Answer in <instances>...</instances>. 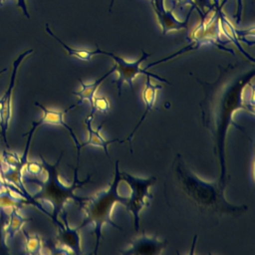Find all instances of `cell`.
I'll return each mask as SVG.
<instances>
[{
    "label": "cell",
    "instance_id": "9a60e30c",
    "mask_svg": "<svg viewBox=\"0 0 255 255\" xmlns=\"http://www.w3.org/2000/svg\"><path fill=\"white\" fill-rule=\"evenodd\" d=\"M46 31H47V33H48L51 37H53L55 40H57V41L63 46V48L67 51L68 55L71 56V57H76V58H78V59H80V60H83V61H90V60H91L94 56H96V55H107V53H108L107 51L101 50V49L98 48V47H97L96 50H93V51H91V50H84V49L72 48V47L68 46L66 43H64L58 36H56V35L53 33V31L50 29V27H49L48 24L46 25Z\"/></svg>",
    "mask_w": 255,
    "mask_h": 255
},
{
    "label": "cell",
    "instance_id": "44dd1931",
    "mask_svg": "<svg viewBox=\"0 0 255 255\" xmlns=\"http://www.w3.org/2000/svg\"><path fill=\"white\" fill-rule=\"evenodd\" d=\"M242 11H243V1L242 0H237V9H236V13L234 15V18L236 19V24L237 25H239L241 23Z\"/></svg>",
    "mask_w": 255,
    "mask_h": 255
},
{
    "label": "cell",
    "instance_id": "9c48e42d",
    "mask_svg": "<svg viewBox=\"0 0 255 255\" xmlns=\"http://www.w3.org/2000/svg\"><path fill=\"white\" fill-rule=\"evenodd\" d=\"M57 227V235H56V247L61 252L65 253H73L76 255L82 254L81 248V236L80 230L81 226L77 228H72L69 224L67 213L63 214V222Z\"/></svg>",
    "mask_w": 255,
    "mask_h": 255
},
{
    "label": "cell",
    "instance_id": "ac0fdd59",
    "mask_svg": "<svg viewBox=\"0 0 255 255\" xmlns=\"http://www.w3.org/2000/svg\"><path fill=\"white\" fill-rule=\"evenodd\" d=\"M111 109V105L107 97H96L94 99V110L95 112H101V113H109Z\"/></svg>",
    "mask_w": 255,
    "mask_h": 255
},
{
    "label": "cell",
    "instance_id": "603a6c76",
    "mask_svg": "<svg viewBox=\"0 0 255 255\" xmlns=\"http://www.w3.org/2000/svg\"><path fill=\"white\" fill-rule=\"evenodd\" d=\"M114 2H115V0H112V1H111V4H110V11L112 10V7H113V5H114Z\"/></svg>",
    "mask_w": 255,
    "mask_h": 255
},
{
    "label": "cell",
    "instance_id": "8992f818",
    "mask_svg": "<svg viewBox=\"0 0 255 255\" xmlns=\"http://www.w3.org/2000/svg\"><path fill=\"white\" fill-rule=\"evenodd\" d=\"M35 106L38 107L41 111H42V118L37 121V122H33L32 123V127L31 128L29 129L28 132L24 133L23 136H27V141H26V145H25V148H24V151H23V154L21 155L20 157V163H19V168L21 171H23L27 161H28V153H29V149H30V145H31V141H32V137H33V134L34 132L36 131V129L38 128H40L41 126L43 125H51V126H61L63 127L65 129L68 130V132L70 133L73 141L75 142V145H76V149H77V164L79 165V160H80V150H81V142L79 141L76 133L74 132L73 128H70V126L66 123L64 117L65 115L74 110L77 106V104H74L70 107H68L67 109L63 110V111H53V110H49L47 109L45 106H43L42 104L38 103V102H35Z\"/></svg>",
    "mask_w": 255,
    "mask_h": 255
},
{
    "label": "cell",
    "instance_id": "7402d4cb",
    "mask_svg": "<svg viewBox=\"0 0 255 255\" xmlns=\"http://www.w3.org/2000/svg\"><path fill=\"white\" fill-rule=\"evenodd\" d=\"M17 6L22 10L25 17L29 19L30 15H29V12H28V7H27V4H26V0H17Z\"/></svg>",
    "mask_w": 255,
    "mask_h": 255
},
{
    "label": "cell",
    "instance_id": "30bf717a",
    "mask_svg": "<svg viewBox=\"0 0 255 255\" xmlns=\"http://www.w3.org/2000/svg\"><path fill=\"white\" fill-rule=\"evenodd\" d=\"M150 4L154 10L157 21L161 27L162 35H166L167 33L171 32V31L187 30L188 20H189V17L191 15L192 11L194 10V8L191 7V9L188 11L185 19L183 21H179L173 15L172 8L169 10L165 9L164 0H150Z\"/></svg>",
    "mask_w": 255,
    "mask_h": 255
},
{
    "label": "cell",
    "instance_id": "52a82bcc",
    "mask_svg": "<svg viewBox=\"0 0 255 255\" xmlns=\"http://www.w3.org/2000/svg\"><path fill=\"white\" fill-rule=\"evenodd\" d=\"M107 56L111 57L114 61V67H115V72L118 73V78L113 81V84L117 85V89H118V95L119 97H121L122 94V86L124 84H128L130 88V90H133V80L138 76V75H145V76H150L152 79L158 80L162 83H165L167 85H170L171 83L168 82L166 79L161 78L160 76L153 74L151 72H147L144 69L140 68V65L143 61H145L150 54H147L146 52L142 51V55L140 56V58L136 61L133 62H128L127 60H125L124 58H122L121 56H117L114 53L108 52Z\"/></svg>",
    "mask_w": 255,
    "mask_h": 255
},
{
    "label": "cell",
    "instance_id": "8fae6325",
    "mask_svg": "<svg viewBox=\"0 0 255 255\" xmlns=\"http://www.w3.org/2000/svg\"><path fill=\"white\" fill-rule=\"evenodd\" d=\"M167 240L157 236H148L142 231L141 235L130 241V246L121 251L125 255H157L167 247Z\"/></svg>",
    "mask_w": 255,
    "mask_h": 255
},
{
    "label": "cell",
    "instance_id": "5b68a950",
    "mask_svg": "<svg viewBox=\"0 0 255 255\" xmlns=\"http://www.w3.org/2000/svg\"><path fill=\"white\" fill-rule=\"evenodd\" d=\"M121 178L130 187V195L124 206L131 213L134 230L137 232L139 229V214L144 207L149 205V201L153 198V195L149 192V187L154 184L156 177H138L126 171H121Z\"/></svg>",
    "mask_w": 255,
    "mask_h": 255
},
{
    "label": "cell",
    "instance_id": "2e32d148",
    "mask_svg": "<svg viewBox=\"0 0 255 255\" xmlns=\"http://www.w3.org/2000/svg\"><path fill=\"white\" fill-rule=\"evenodd\" d=\"M29 218L23 217L17 210V208H13L11 211V218L10 222L8 223V227L6 230V233L8 235V239L13 238L14 235L22 228V226L29 221Z\"/></svg>",
    "mask_w": 255,
    "mask_h": 255
},
{
    "label": "cell",
    "instance_id": "6da1fadb",
    "mask_svg": "<svg viewBox=\"0 0 255 255\" xmlns=\"http://www.w3.org/2000/svg\"><path fill=\"white\" fill-rule=\"evenodd\" d=\"M254 63L250 66L237 63L219 67L218 77L212 83L196 79L203 89V97L199 102L201 121L212 137L213 152L219 167L217 183L223 189L229 180L226 136L231 127L245 132L234 121L236 112L243 110L254 115Z\"/></svg>",
    "mask_w": 255,
    "mask_h": 255
},
{
    "label": "cell",
    "instance_id": "cb8c5ba5",
    "mask_svg": "<svg viewBox=\"0 0 255 255\" xmlns=\"http://www.w3.org/2000/svg\"><path fill=\"white\" fill-rule=\"evenodd\" d=\"M6 71H7V69H6V68H5V69H3V70H1V71H0V75H1V74H3V73H5Z\"/></svg>",
    "mask_w": 255,
    "mask_h": 255
},
{
    "label": "cell",
    "instance_id": "4fadbf2b",
    "mask_svg": "<svg viewBox=\"0 0 255 255\" xmlns=\"http://www.w3.org/2000/svg\"><path fill=\"white\" fill-rule=\"evenodd\" d=\"M115 72V67L113 66L112 69H110L106 74H104L103 76H101L99 79L95 80L92 83H84L82 79H78L80 84H81V89L79 91H73L72 94L76 97H78V102L76 103L77 106L82 105V103L84 101H88L91 107V115L95 116V110H94V99L96 98V93L99 89V87L103 84V82H105V80Z\"/></svg>",
    "mask_w": 255,
    "mask_h": 255
},
{
    "label": "cell",
    "instance_id": "277c9868",
    "mask_svg": "<svg viewBox=\"0 0 255 255\" xmlns=\"http://www.w3.org/2000/svg\"><path fill=\"white\" fill-rule=\"evenodd\" d=\"M119 165L120 160L118 159L115 162L114 178L109 183L107 189L101 190L90 197H85L79 203L85 214V218L80 226L82 228L89 224L94 226V235L96 241L93 252L94 254L98 253L103 234V227L105 224H109L119 230H123V228L116 224L112 219V212L115 204L120 203L125 205L128 199L127 196H122L119 193V185L122 181Z\"/></svg>",
    "mask_w": 255,
    "mask_h": 255
},
{
    "label": "cell",
    "instance_id": "7c38bea8",
    "mask_svg": "<svg viewBox=\"0 0 255 255\" xmlns=\"http://www.w3.org/2000/svg\"><path fill=\"white\" fill-rule=\"evenodd\" d=\"M151 77L150 76H146V79H145V85H144V89H143V92H142V100L144 102V112L142 114V116L140 117L138 123L135 125V127L133 128V129L131 130V132L125 138V139H122L120 140L119 142L120 143H123V142H128L130 144L133 136H134V133L136 132V130L138 129L139 126L142 124V122L144 121V119L146 118V116L152 111L153 107H154V104H155V101H156V93L158 90H161L162 87L160 85H154L151 83Z\"/></svg>",
    "mask_w": 255,
    "mask_h": 255
},
{
    "label": "cell",
    "instance_id": "ba28073f",
    "mask_svg": "<svg viewBox=\"0 0 255 255\" xmlns=\"http://www.w3.org/2000/svg\"><path fill=\"white\" fill-rule=\"evenodd\" d=\"M33 51H34L33 49H29V50L23 52L22 54H20L18 56V58L14 60V62L12 64V75H11L10 83H9L8 88L5 91L3 97L0 99V130H1V135L3 137V140L7 146H8V142H7V138H6V133L9 128L10 121L12 119V94H13V90H14V87L16 84L17 72H18V69H19L22 61L27 56H29L31 53H33Z\"/></svg>",
    "mask_w": 255,
    "mask_h": 255
},
{
    "label": "cell",
    "instance_id": "3957f363",
    "mask_svg": "<svg viewBox=\"0 0 255 255\" xmlns=\"http://www.w3.org/2000/svg\"><path fill=\"white\" fill-rule=\"evenodd\" d=\"M62 155L63 153L60 154L55 163H49L42 155H40L44 167V174L39 179L30 181L40 185L39 191L32 196L35 205H37L43 211L42 206L38 202L42 201L47 203L52 208L50 218L56 226L60 225L62 222L59 220L58 216L63 211L65 205L69 201L80 203L83 199V197H79L75 194V190L84 186L86 183H89L91 180V174H89L85 179L80 180L78 177L79 165H76L74 169V181L72 184L68 185L62 182L58 172V165L61 161Z\"/></svg>",
    "mask_w": 255,
    "mask_h": 255
},
{
    "label": "cell",
    "instance_id": "7a4b0ae2",
    "mask_svg": "<svg viewBox=\"0 0 255 255\" xmlns=\"http://www.w3.org/2000/svg\"><path fill=\"white\" fill-rule=\"evenodd\" d=\"M163 195L170 208L204 227L215 226L225 217H238L248 209L247 205L228 202L224 189L217 182H209L197 176L179 153L166 173Z\"/></svg>",
    "mask_w": 255,
    "mask_h": 255
},
{
    "label": "cell",
    "instance_id": "e0dca14e",
    "mask_svg": "<svg viewBox=\"0 0 255 255\" xmlns=\"http://www.w3.org/2000/svg\"><path fill=\"white\" fill-rule=\"evenodd\" d=\"M25 234V250L29 254H41L45 248L43 239L38 235H30L26 232Z\"/></svg>",
    "mask_w": 255,
    "mask_h": 255
},
{
    "label": "cell",
    "instance_id": "d4e9b609",
    "mask_svg": "<svg viewBox=\"0 0 255 255\" xmlns=\"http://www.w3.org/2000/svg\"><path fill=\"white\" fill-rule=\"evenodd\" d=\"M3 1H4V0H0V6H2V4H3Z\"/></svg>",
    "mask_w": 255,
    "mask_h": 255
},
{
    "label": "cell",
    "instance_id": "5bb4252c",
    "mask_svg": "<svg viewBox=\"0 0 255 255\" xmlns=\"http://www.w3.org/2000/svg\"><path fill=\"white\" fill-rule=\"evenodd\" d=\"M93 119H94V116L93 115H88L85 119V125H86V128H87V130H88V139L81 143V149L85 146H89V145H93V146H98V147H102L105 151V153L107 154V156L110 158V153H109V150H108V146L111 144V143H114V142H119L120 139L119 138H114V139H106L104 136H102V134L100 133L103 126H104V123H102L99 127H97L96 128H94V127L92 126V123H93Z\"/></svg>",
    "mask_w": 255,
    "mask_h": 255
},
{
    "label": "cell",
    "instance_id": "ffe728a7",
    "mask_svg": "<svg viewBox=\"0 0 255 255\" xmlns=\"http://www.w3.org/2000/svg\"><path fill=\"white\" fill-rule=\"evenodd\" d=\"M193 1L197 5V7L200 9V11L203 13V15L208 9H211L216 5V4L213 5V0H193Z\"/></svg>",
    "mask_w": 255,
    "mask_h": 255
},
{
    "label": "cell",
    "instance_id": "d6986e66",
    "mask_svg": "<svg viewBox=\"0 0 255 255\" xmlns=\"http://www.w3.org/2000/svg\"><path fill=\"white\" fill-rule=\"evenodd\" d=\"M186 5H190L192 8H194L200 15V17H203V13L200 11V9L197 7V5L195 4V2L193 0H172V9L174 10L175 7H177L178 9L182 10L184 8V6Z\"/></svg>",
    "mask_w": 255,
    "mask_h": 255
}]
</instances>
